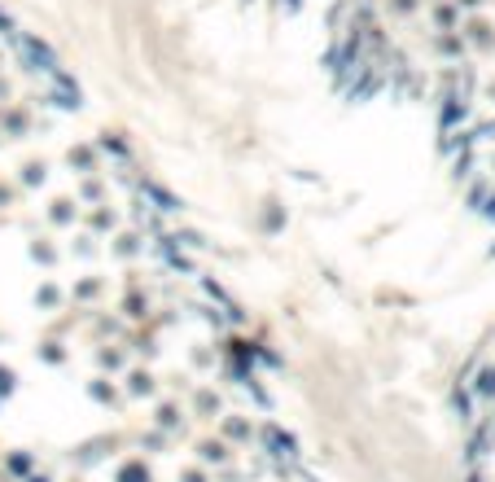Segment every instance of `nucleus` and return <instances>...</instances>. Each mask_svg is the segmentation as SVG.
<instances>
[{"instance_id":"nucleus-1","label":"nucleus","mask_w":495,"mask_h":482,"mask_svg":"<svg viewBox=\"0 0 495 482\" xmlns=\"http://www.w3.org/2000/svg\"><path fill=\"white\" fill-rule=\"evenodd\" d=\"M18 44H22V53H27L35 66H53V53H48L40 40H18Z\"/></svg>"},{"instance_id":"nucleus-2","label":"nucleus","mask_w":495,"mask_h":482,"mask_svg":"<svg viewBox=\"0 0 495 482\" xmlns=\"http://www.w3.org/2000/svg\"><path fill=\"white\" fill-rule=\"evenodd\" d=\"M118 482H149V474H145V465H123L118 469Z\"/></svg>"},{"instance_id":"nucleus-3","label":"nucleus","mask_w":495,"mask_h":482,"mask_svg":"<svg viewBox=\"0 0 495 482\" xmlns=\"http://www.w3.org/2000/svg\"><path fill=\"white\" fill-rule=\"evenodd\" d=\"M0 390H5V395L14 390V373H9V368H0Z\"/></svg>"}]
</instances>
